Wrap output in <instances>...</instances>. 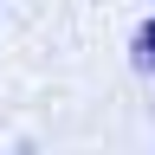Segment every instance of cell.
<instances>
[{
    "instance_id": "cell-1",
    "label": "cell",
    "mask_w": 155,
    "mask_h": 155,
    "mask_svg": "<svg viewBox=\"0 0 155 155\" xmlns=\"http://www.w3.org/2000/svg\"><path fill=\"white\" fill-rule=\"evenodd\" d=\"M129 52H136V65H149V71H155V13L142 19V32H136V45H129Z\"/></svg>"
}]
</instances>
